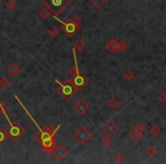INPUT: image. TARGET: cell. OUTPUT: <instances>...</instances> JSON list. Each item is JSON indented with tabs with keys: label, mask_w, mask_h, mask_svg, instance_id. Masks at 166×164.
<instances>
[{
	"label": "cell",
	"mask_w": 166,
	"mask_h": 164,
	"mask_svg": "<svg viewBox=\"0 0 166 164\" xmlns=\"http://www.w3.org/2000/svg\"><path fill=\"white\" fill-rule=\"evenodd\" d=\"M55 82L58 85V87H57V89H56L57 94L59 96H62L65 100L72 99V98L75 96L76 92L80 91L75 85H74V83H73V81L71 79L65 80V82H59L58 80H55Z\"/></svg>",
	"instance_id": "1"
},
{
	"label": "cell",
	"mask_w": 166,
	"mask_h": 164,
	"mask_svg": "<svg viewBox=\"0 0 166 164\" xmlns=\"http://www.w3.org/2000/svg\"><path fill=\"white\" fill-rule=\"evenodd\" d=\"M42 3L44 7H47L51 12V15L57 16L63 12L64 8H66L71 3V0H43Z\"/></svg>",
	"instance_id": "2"
},
{
	"label": "cell",
	"mask_w": 166,
	"mask_h": 164,
	"mask_svg": "<svg viewBox=\"0 0 166 164\" xmlns=\"http://www.w3.org/2000/svg\"><path fill=\"white\" fill-rule=\"evenodd\" d=\"M9 126H7V135L8 137H10V139L13 141L18 140L19 138H22V136L25 133V129L24 126H22L17 121H9Z\"/></svg>",
	"instance_id": "3"
},
{
	"label": "cell",
	"mask_w": 166,
	"mask_h": 164,
	"mask_svg": "<svg viewBox=\"0 0 166 164\" xmlns=\"http://www.w3.org/2000/svg\"><path fill=\"white\" fill-rule=\"evenodd\" d=\"M72 137L75 139L80 145H85V144L91 139L92 135H91V132L88 129H85L84 126H78V129L73 132Z\"/></svg>",
	"instance_id": "4"
},
{
	"label": "cell",
	"mask_w": 166,
	"mask_h": 164,
	"mask_svg": "<svg viewBox=\"0 0 166 164\" xmlns=\"http://www.w3.org/2000/svg\"><path fill=\"white\" fill-rule=\"evenodd\" d=\"M53 18L56 19V21H58V22L62 24V30H63L64 33H66L68 37H72V35H74L76 32L78 31V25H76V24H74L73 22H71L69 19L68 21H66V22H64V21L58 18L57 16H53Z\"/></svg>",
	"instance_id": "5"
},
{
	"label": "cell",
	"mask_w": 166,
	"mask_h": 164,
	"mask_svg": "<svg viewBox=\"0 0 166 164\" xmlns=\"http://www.w3.org/2000/svg\"><path fill=\"white\" fill-rule=\"evenodd\" d=\"M71 80H72L74 85H75L78 90H81L87 83H89V78L83 75L81 72H78V73H76V74H74V75H72Z\"/></svg>",
	"instance_id": "6"
},
{
	"label": "cell",
	"mask_w": 166,
	"mask_h": 164,
	"mask_svg": "<svg viewBox=\"0 0 166 164\" xmlns=\"http://www.w3.org/2000/svg\"><path fill=\"white\" fill-rule=\"evenodd\" d=\"M51 154L53 155V157L56 158L57 161H63L67 157L68 155V151L64 147V146H56L55 148L53 149Z\"/></svg>",
	"instance_id": "7"
},
{
	"label": "cell",
	"mask_w": 166,
	"mask_h": 164,
	"mask_svg": "<svg viewBox=\"0 0 166 164\" xmlns=\"http://www.w3.org/2000/svg\"><path fill=\"white\" fill-rule=\"evenodd\" d=\"M119 126L117 123H115L114 121H108L103 126V131L106 132V135H109V136H113L115 135L117 131H118Z\"/></svg>",
	"instance_id": "8"
},
{
	"label": "cell",
	"mask_w": 166,
	"mask_h": 164,
	"mask_svg": "<svg viewBox=\"0 0 166 164\" xmlns=\"http://www.w3.org/2000/svg\"><path fill=\"white\" fill-rule=\"evenodd\" d=\"M73 110H75L78 115H83L89 110V105L83 99H78L75 104L73 105Z\"/></svg>",
	"instance_id": "9"
},
{
	"label": "cell",
	"mask_w": 166,
	"mask_h": 164,
	"mask_svg": "<svg viewBox=\"0 0 166 164\" xmlns=\"http://www.w3.org/2000/svg\"><path fill=\"white\" fill-rule=\"evenodd\" d=\"M107 49H108L110 53L116 54V53L119 50V41H117L115 38L110 39L109 42L107 44Z\"/></svg>",
	"instance_id": "10"
},
{
	"label": "cell",
	"mask_w": 166,
	"mask_h": 164,
	"mask_svg": "<svg viewBox=\"0 0 166 164\" xmlns=\"http://www.w3.org/2000/svg\"><path fill=\"white\" fill-rule=\"evenodd\" d=\"M7 73L8 74H10V76H13V78H15V76H17L21 73V67L17 65V64H10L9 66L7 67Z\"/></svg>",
	"instance_id": "11"
},
{
	"label": "cell",
	"mask_w": 166,
	"mask_h": 164,
	"mask_svg": "<svg viewBox=\"0 0 166 164\" xmlns=\"http://www.w3.org/2000/svg\"><path fill=\"white\" fill-rule=\"evenodd\" d=\"M107 105H108V107L112 108V110H115L119 106V100L118 98H116L115 96L114 97H110L107 101Z\"/></svg>",
	"instance_id": "12"
},
{
	"label": "cell",
	"mask_w": 166,
	"mask_h": 164,
	"mask_svg": "<svg viewBox=\"0 0 166 164\" xmlns=\"http://www.w3.org/2000/svg\"><path fill=\"white\" fill-rule=\"evenodd\" d=\"M85 47H87V44H85V42L82 39H78L74 42V44H73V48L75 49V51H82Z\"/></svg>",
	"instance_id": "13"
},
{
	"label": "cell",
	"mask_w": 166,
	"mask_h": 164,
	"mask_svg": "<svg viewBox=\"0 0 166 164\" xmlns=\"http://www.w3.org/2000/svg\"><path fill=\"white\" fill-rule=\"evenodd\" d=\"M149 132L153 137H158L162 133V129H160L159 126H157V124H153V126H150V129H149Z\"/></svg>",
	"instance_id": "14"
},
{
	"label": "cell",
	"mask_w": 166,
	"mask_h": 164,
	"mask_svg": "<svg viewBox=\"0 0 166 164\" xmlns=\"http://www.w3.org/2000/svg\"><path fill=\"white\" fill-rule=\"evenodd\" d=\"M142 136H143V133L142 132H139V131H137V130H133V131H131V133H130V138H131L132 141H139L141 138H142Z\"/></svg>",
	"instance_id": "15"
},
{
	"label": "cell",
	"mask_w": 166,
	"mask_h": 164,
	"mask_svg": "<svg viewBox=\"0 0 166 164\" xmlns=\"http://www.w3.org/2000/svg\"><path fill=\"white\" fill-rule=\"evenodd\" d=\"M100 144L103 146V147H109V146L112 145V136L106 135L105 137H103L100 140Z\"/></svg>",
	"instance_id": "16"
},
{
	"label": "cell",
	"mask_w": 166,
	"mask_h": 164,
	"mask_svg": "<svg viewBox=\"0 0 166 164\" xmlns=\"http://www.w3.org/2000/svg\"><path fill=\"white\" fill-rule=\"evenodd\" d=\"M146 153H147V155L149 156V157H155L157 155V149H156V147L155 146H149L147 148V151H146Z\"/></svg>",
	"instance_id": "17"
},
{
	"label": "cell",
	"mask_w": 166,
	"mask_h": 164,
	"mask_svg": "<svg viewBox=\"0 0 166 164\" xmlns=\"http://www.w3.org/2000/svg\"><path fill=\"white\" fill-rule=\"evenodd\" d=\"M123 76H124V79L125 80H132V79H134V76H135V73L134 71H132V69H126L125 72H124V74H123Z\"/></svg>",
	"instance_id": "18"
},
{
	"label": "cell",
	"mask_w": 166,
	"mask_h": 164,
	"mask_svg": "<svg viewBox=\"0 0 166 164\" xmlns=\"http://www.w3.org/2000/svg\"><path fill=\"white\" fill-rule=\"evenodd\" d=\"M39 15H40L42 18H48V17L51 15V12L48 9L47 7H44V8H42V9L39 12Z\"/></svg>",
	"instance_id": "19"
},
{
	"label": "cell",
	"mask_w": 166,
	"mask_h": 164,
	"mask_svg": "<svg viewBox=\"0 0 166 164\" xmlns=\"http://www.w3.org/2000/svg\"><path fill=\"white\" fill-rule=\"evenodd\" d=\"M115 160L118 163H122V162H124L126 160V156L124 153H122V151H118V153H116L115 154Z\"/></svg>",
	"instance_id": "20"
},
{
	"label": "cell",
	"mask_w": 166,
	"mask_h": 164,
	"mask_svg": "<svg viewBox=\"0 0 166 164\" xmlns=\"http://www.w3.org/2000/svg\"><path fill=\"white\" fill-rule=\"evenodd\" d=\"M9 85H10V81L8 80V78L3 76V78H1V79H0V88L5 89V88H7V87H8Z\"/></svg>",
	"instance_id": "21"
},
{
	"label": "cell",
	"mask_w": 166,
	"mask_h": 164,
	"mask_svg": "<svg viewBox=\"0 0 166 164\" xmlns=\"http://www.w3.org/2000/svg\"><path fill=\"white\" fill-rule=\"evenodd\" d=\"M49 34H50L51 37H57V35L59 34V28L56 25H53L49 28Z\"/></svg>",
	"instance_id": "22"
},
{
	"label": "cell",
	"mask_w": 166,
	"mask_h": 164,
	"mask_svg": "<svg viewBox=\"0 0 166 164\" xmlns=\"http://www.w3.org/2000/svg\"><path fill=\"white\" fill-rule=\"evenodd\" d=\"M89 1H90V3H92V5H93L96 8H101V7H103V5L106 3L107 0H89Z\"/></svg>",
	"instance_id": "23"
},
{
	"label": "cell",
	"mask_w": 166,
	"mask_h": 164,
	"mask_svg": "<svg viewBox=\"0 0 166 164\" xmlns=\"http://www.w3.org/2000/svg\"><path fill=\"white\" fill-rule=\"evenodd\" d=\"M8 138V135H7V131L6 130H3L0 128V145L3 144V142L6 141V139Z\"/></svg>",
	"instance_id": "24"
},
{
	"label": "cell",
	"mask_w": 166,
	"mask_h": 164,
	"mask_svg": "<svg viewBox=\"0 0 166 164\" xmlns=\"http://www.w3.org/2000/svg\"><path fill=\"white\" fill-rule=\"evenodd\" d=\"M5 7H6L8 10H14L16 8L15 0H8V1L6 3V5H5Z\"/></svg>",
	"instance_id": "25"
},
{
	"label": "cell",
	"mask_w": 166,
	"mask_h": 164,
	"mask_svg": "<svg viewBox=\"0 0 166 164\" xmlns=\"http://www.w3.org/2000/svg\"><path fill=\"white\" fill-rule=\"evenodd\" d=\"M144 126L142 124V123H140V122H137L134 124V126H133V130H137V131H139V132H142L143 133L144 132Z\"/></svg>",
	"instance_id": "26"
},
{
	"label": "cell",
	"mask_w": 166,
	"mask_h": 164,
	"mask_svg": "<svg viewBox=\"0 0 166 164\" xmlns=\"http://www.w3.org/2000/svg\"><path fill=\"white\" fill-rule=\"evenodd\" d=\"M128 42H126L125 40H121L119 41V50L121 51H125L126 49H128Z\"/></svg>",
	"instance_id": "27"
},
{
	"label": "cell",
	"mask_w": 166,
	"mask_h": 164,
	"mask_svg": "<svg viewBox=\"0 0 166 164\" xmlns=\"http://www.w3.org/2000/svg\"><path fill=\"white\" fill-rule=\"evenodd\" d=\"M69 21H71V22H73L74 24H76V25H80V24H81V22H82L81 17H80V16H78V15L71 17V18H69Z\"/></svg>",
	"instance_id": "28"
},
{
	"label": "cell",
	"mask_w": 166,
	"mask_h": 164,
	"mask_svg": "<svg viewBox=\"0 0 166 164\" xmlns=\"http://www.w3.org/2000/svg\"><path fill=\"white\" fill-rule=\"evenodd\" d=\"M157 98H158V100H159L160 103H165L166 101V94L165 92H160Z\"/></svg>",
	"instance_id": "29"
},
{
	"label": "cell",
	"mask_w": 166,
	"mask_h": 164,
	"mask_svg": "<svg viewBox=\"0 0 166 164\" xmlns=\"http://www.w3.org/2000/svg\"><path fill=\"white\" fill-rule=\"evenodd\" d=\"M164 88H165V90H166V82L164 83Z\"/></svg>",
	"instance_id": "30"
}]
</instances>
